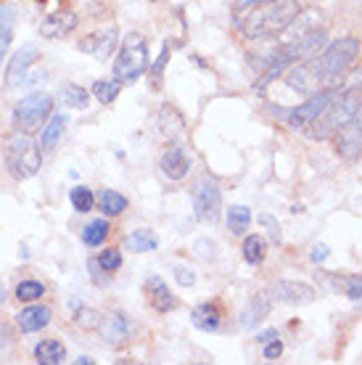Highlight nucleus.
<instances>
[{"label":"nucleus","instance_id":"nucleus-1","mask_svg":"<svg viewBox=\"0 0 362 365\" xmlns=\"http://www.w3.org/2000/svg\"><path fill=\"white\" fill-rule=\"evenodd\" d=\"M296 16H299L296 0H270V3H259V6L238 11L236 27L246 37L259 40V37L281 35Z\"/></svg>","mask_w":362,"mask_h":365},{"label":"nucleus","instance_id":"nucleus-2","mask_svg":"<svg viewBox=\"0 0 362 365\" xmlns=\"http://www.w3.org/2000/svg\"><path fill=\"white\" fill-rule=\"evenodd\" d=\"M362 109V96H360V88H344V91L333 93V98L328 101V106L320 114L317 119L309 125V135L317 138V140H326V138L336 135L338 130H344L349 122H352Z\"/></svg>","mask_w":362,"mask_h":365},{"label":"nucleus","instance_id":"nucleus-3","mask_svg":"<svg viewBox=\"0 0 362 365\" xmlns=\"http://www.w3.org/2000/svg\"><path fill=\"white\" fill-rule=\"evenodd\" d=\"M323 43H326V32H309V35H304L301 40L281 43L278 51L267 58V69H264L262 77H259V83H257V93H264V88H267L278 74H283V69H289L291 64H296L301 58H309L315 51L323 48Z\"/></svg>","mask_w":362,"mask_h":365},{"label":"nucleus","instance_id":"nucleus-4","mask_svg":"<svg viewBox=\"0 0 362 365\" xmlns=\"http://www.w3.org/2000/svg\"><path fill=\"white\" fill-rule=\"evenodd\" d=\"M360 53V40H354V37H341V40H333L331 46L323 51V53L317 56V58H309L312 61V69H315L317 80L323 88H331L336 85L338 77H344L346 69L352 66V61L357 58Z\"/></svg>","mask_w":362,"mask_h":365},{"label":"nucleus","instance_id":"nucleus-5","mask_svg":"<svg viewBox=\"0 0 362 365\" xmlns=\"http://www.w3.org/2000/svg\"><path fill=\"white\" fill-rule=\"evenodd\" d=\"M148 66H151V58H148L145 37L138 35V32H130L122 43L117 61H114V80L117 83H133L140 74L148 72Z\"/></svg>","mask_w":362,"mask_h":365},{"label":"nucleus","instance_id":"nucleus-6","mask_svg":"<svg viewBox=\"0 0 362 365\" xmlns=\"http://www.w3.org/2000/svg\"><path fill=\"white\" fill-rule=\"evenodd\" d=\"M6 167L16 180H27L40 170V146L29 138V133H14L6 140Z\"/></svg>","mask_w":362,"mask_h":365},{"label":"nucleus","instance_id":"nucleus-7","mask_svg":"<svg viewBox=\"0 0 362 365\" xmlns=\"http://www.w3.org/2000/svg\"><path fill=\"white\" fill-rule=\"evenodd\" d=\"M53 111V98L48 93H32L21 98L14 109V128L19 133H35L46 125V119Z\"/></svg>","mask_w":362,"mask_h":365},{"label":"nucleus","instance_id":"nucleus-8","mask_svg":"<svg viewBox=\"0 0 362 365\" xmlns=\"http://www.w3.org/2000/svg\"><path fill=\"white\" fill-rule=\"evenodd\" d=\"M95 329L100 331V339H103L106 344H111V347H122L127 339H130L133 323H130V318H127L125 312L109 310L98 318V326H95Z\"/></svg>","mask_w":362,"mask_h":365},{"label":"nucleus","instance_id":"nucleus-9","mask_svg":"<svg viewBox=\"0 0 362 365\" xmlns=\"http://www.w3.org/2000/svg\"><path fill=\"white\" fill-rule=\"evenodd\" d=\"M193 207H196V217L204 222H214L219 217V207H222V193L214 182H201L196 193H193Z\"/></svg>","mask_w":362,"mask_h":365},{"label":"nucleus","instance_id":"nucleus-10","mask_svg":"<svg viewBox=\"0 0 362 365\" xmlns=\"http://www.w3.org/2000/svg\"><path fill=\"white\" fill-rule=\"evenodd\" d=\"M331 98H333V93H328V91H320V93H315V96H309L307 103H299V106L289 114V128H294V130L309 128L317 119V114L328 106Z\"/></svg>","mask_w":362,"mask_h":365},{"label":"nucleus","instance_id":"nucleus-11","mask_svg":"<svg viewBox=\"0 0 362 365\" xmlns=\"http://www.w3.org/2000/svg\"><path fill=\"white\" fill-rule=\"evenodd\" d=\"M270 297L275 302H283V304H296V307H301V304L315 302V289L309 283H301V281H278L270 289Z\"/></svg>","mask_w":362,"mask_h":365},{"label":"nucleus","instance_id":"nucleus-12","mask_svg":"<svg viewBox=\"0 0 362 365\" xmlns=\"http://www.w3.org/2000/svg\"><path fill=\"white\" fill-rule=\"evenodd\" d=\"M40 58V51L37 46H24L21 51L14 53V58L9 61V69H6V85L9 88H16V85H27V72L29 66Z\"/></svg>","mask_w":362,"mask_h":365},{"label":"nucleus","instance_id":"nucleus-13","mask_svg":"<svg viewBox=\"0 0 362 365\" xmlns=\"http://www.w3.org/2000/svg\"><path fill=\"white\" fill-rule=\"evenodd\" d=\"M117 43H119L117 27H103V29H98V32H93V35L85 37L80 43V51L82 53L98 56V58H106V56L114 53Z\"/></svg>","mask_w":362,"mask_h":365},{"label":"nucleus","instance_id":"nucleus-14","mask_svg":"<svg viewBox=\"0 0 362 365\" xmlns=\"http://www.w3.org/2000/svg\"><path fill=\"white\" fill-rule=\"evenodd\" d=\"M289 88H294V91L301 93V96H315V93L323 91V85H320L315 69H312V61H301V64L289 74Z\"/></svg>","mask_w":362,"mask_h":365},{"label":"nucleus","instance_id":"nucleus-15","mask_svg":"<svg viewBox=\"0 0 362 365\" xmlns=\"http://www.w3.org/2000/svg\"><path fill=\"white\" fill-rule=\"evenodd\" d=\"M145 297H148V302H151V307H154L156 312H170V310H175V304H177V299H175L172 292H170V286H167L159 275H151V278L145 281Z\"/></svg>","mask_w":362,"mask_h":365},{"label":"nucleus","instance_id":"nucleus-16","mask_svg":"<svg viewBox=\"0 0 362 365\" xmlns=\"http://www.w3.org/2000/svg\"><path fill=\"white\" fill-rule=\"evenodd\" d=\"M74 27H77V16H74L72 11H56V14L43 19L40 32H43V37H48V40H58V37L69 35Z\"/></svg>","mask_w":362,"mask_h":365},{"label":"nucleus","instance_id":"nucleus-17","mask_svg":"<svg viewBox=\"0 0 362 365\" xmlns=\"http://www.w3.org/2000/svg\"><path fill=\"white\" fill-rule=\"evenodd\" d=\"M51 307H43V304H29L16 315V326L24 334H35V331H43L51 323Z\"/></svg>","mask_w":362,"mask_h":365},{"label":"nucleus","instance_id":"nucleus-18","mask_svg":"<svg viewBox=\"0 0 362 365\" xmlns=\"http://www.w3.org/2000/svg\"><path fill=\"white\" fill-rule=\"evenodd\" d=\"M338 151L346 159H357L362 154V122L357 117L344 130H338Z\"/></svg>","mask_w":362,"mask_h":365},{"label":"nucleus","instance_id":"nucleus-19","mask_svg":"<svg viewBox=\"0 0 362 365\" xmlns=\"http://www.w3.org/2000/svg\"><path fill=\"white\" fill-rule=\"evenodd\" d=\"M190 170V159L182 148L172 146L170 151H164L162 156V173L170 178V180H182Z\"/></svg>","mask_w":362,"mask_h":365},{"label":"nucleus","instance_id":"nucleus-20","mask_svg":"<svg viewBox=\"0 0 362 365\" xmlns=\"http://www.w3.org/2000/svg\"><path fill=\"white\" fill-rule=\"evenodd\" d=\"M190 323L199 331H217L219 323H222V315H219V307L212 304V302H204L196 310L190 312Z\"/></svg>","mask_w":362,"mask_h":365},{"label":"nucleus","instance_id":"nucleus-21","mask_svg":"<svg viewBox=\"0 0 362 365\" xmlns=\"http://www.w3.org/2000/svg\"><path fill=\"white\" fill-rule=\"evenodd\" d=\"M272 297L267 292H259V294H254V299H252V304L246 307V312H244V318H241V326L244 329H254L257 323L262 318H267L270 315V304H272Z\"/></svg>","mask_w":362,"mask_h":365},{"label":"nucleus","instance_id":"nucleus-22","mask_svg":"<svg viewBox=\"0 0 362 365\" xmlns=\"http://www.w3.org/2000/svg\"><path fill=\"white\" fill-rule=\"evenodd\" d=\"M35 360L40 365H58L66 360V347L56 339H46L35 347Z\"/></svg>","mask_w":362,"mask_h":365},{"label":"nucleus","instance_id":"nucleus-23","mask_svg":"<svg viewBox=\"0 0 362 365\" xmlns=\"http://www.w3.org/2000/svg\"><path fill=\"white\" fill-rule=\"evenodd\" d=\"M14 24H16V9L14 6H0V61L6 58L14 40Z\"/></svg>","mask_w":362,"mask_h":365},{"label":"nucleus","instance_id":"nucleus-24","mask_svg":"<svg viewBox=\"0 0 362 365\" xmlns=\"http://www.w3.org/2000/svg\"><path fill=\"white\" fill-rule=\"evenodd\" d=\"M58 98H61V103H66L69 109H88V103H90V93L85 91V88H80V85H61L58 88Z\"/></svg>","mask_w":362,"mask_h":365},{"label":"nucleus","instance_id":"nucleus-25","mask_svg":"<svg viewBox=\"0 0 362 365\" xmlns=\"http://www.w3.org/2000/svg\"><path fill=\"white\" fill-rule=\"evenodd\" d=\"M252 225V210L244 207V204H238V207H230L227 210V230L233 233V236H244L246 230Z\"/></svg>","mask_w":362,"mask_h":365},{"label":"nucleus","instance_id":"nucleus-26","mask_svg":"<svg viewBox=\"0 0 362 365\" xmlns=\"http://www.w3.org/2000/svg\"><path fill=\"white\" fill-rule=\"evenodd\" d=\"M63 128H66V117H63V114H53L51 122L43 128V140H40L43 151H53L56 143H58V138L63 135Z\"/></svg>","mask_w":362,"mask_h":365},{"label":"nucleus","instance_id":"nucleus-27","mask_svg":"<svg viewBox=\"0 0 362 365\" xmlns=\"http://www.w3.org/2000/svg\"><path fill=\"white\" fill-rule=\"evenodd\" d=\"M125 247L130 252H138V255H143V252H154L159 247V238L151 233V230H135V233H130L125 238Z\"/></svg>","mask_w":362,"mask_h":365},{"label":"nucleus","instance_id":"nucleus-28","mask_svg":"<svg viewBox=\"0 0 362 365\" xmlns=\"http://www.w3.org/2000/svg\"><path fill=\"white\" fill-rule=\"evenodd\" d=\"M267 257V241L262 236H246L244 241V259L249 265H262Z\"/></svg>","mask_w":362,"mask_h":365},{"label":"nucleus","instance_id":"nucleus-29","mask_svg":"<svg viewBox=\"0 0 362 365\" xmlns=\"http://www.w3.org/2000/svg\"><path fill=\"white\" fill-rule=\"evenodd\" d=\"M98 207L106 217H117V215H122L127 210V199L117 191H103L98 196Z\"/></svg>","mask_w":362,"mask_h":365},{"label":"nucleus","instance_id":"nucleus-30","mask_svg":"<svg viewBox=\"0 0 362 365\" xmlns=\"http://www.w3.org/2000/svg\"><path fill=\"white\" fill-rule=\"evenodd\" d=\"M109 222L106 220H93L90 225H85L82 230V241H85V247H100L106 236H109Z\"/></svg>","mask_w":362,"mask_h":365},{"label":"nucleus","instance_id":"nucleus-31","mask_svg":"<svg viewBox=\"0 0 362 365\" xmlns=\"http://www.w3.org/2000/svg\"><path fill=\"white\" fill-rule=\"evenodd\" d=\"M69 199H72V207L77 212H90L93 204H95V196H93V191H90V188H85V185H77V188H72Z\"/></svg>","mask_w":362,"mask_h":365},{"label":"nucleus","instance_id":"nucleus-32","mask_svg":"<svg viewBox=\"0 0 362 365\" xmlns=\"http://www.w3.org/2000/svg\"><path fill=\"white\" fill-rule=\"evenodd\" d=\"M46 294V286L40 281H21L16 286V299L19 302H37Z\"/></svg>","mask_w":362,"mask_h":365},{"label":"nucleus","instance_id":"nucleus-33","mask_svg":"<svg viewBox=\"0 0 362 365\" xmlns=\"http://www.w3.org/2000/svg\"><path fill=\"white\" fill-rule=\"evenodd\" d=\"M119 88H122V83H106V80H100V83H95V88H93V93H95V98L100 101V103H114L119 96Z\"/></svg>","mask_w":362,"mask_h":365},{"label":"nucleus","instance_id":"nucleus-34","mask_svg":"<svg viewBox=\"0 0 362 365\" xmlns=\"http://www.w3.org/2000/svg\"><path fill=\"white\" fill-rule=\"evenodd\" d=\"M259 225L267 230V236H270L272 244H275V247H281V244H283V233H281V225H278V220L264 212V215H259Z\"/></svg>","mask_w":362,"mask_h":365},{"label":"nucleus","instance_id":"nucleus-35","mask_svg":"<svg viewBox=\"0 0 362 365\" xmlns=\"http://www.w3.org/2000/svg\"><path fill=\"white\" fill-rule=\"evenodd\" d=\"M98 265L103 267V270H109V273L119 270V267H122V255H119V249H106V252H100Z\"/></svg>","mask_w":362,"mask_h":365},{"label":"nucleus","instance_id":"nucleus-36","mask_svg":"<svg viewBox=\"0 0 362 365\" xmlns=\"http://www.w3.org/2000/svg\"><path fill=\"white\" fill-rule=\"evenodd\" d=\"M341 286H344V294L349 297V299H354V302L362 299V278H360V275L341 278Z\"/></svg>","mask_w":362,"mask_h":365},{"label":"nucleus","instance_id":"nucleus-37","mask_svg":"<svg viewBox=\"0 0 362 365\" xmlns=\"http://www.w3.org/2000/svg\"><path fill=\"white\" fill-rule=\"evenodd\" d=\"M88 270H90V278H93V283L95 286H109L111 283V275H109V270H103V267L98 265V259H88Z\"/></svg>","mask_w":362,"mask_h":365},{"label":"nucleus","instance_id":"nucleus-38","mask_svg":"<svg viewBox=\"0 0 362 365\" xmlns=\"http://www.w3.org/2000/svg\"><path fill=\"white\" fill-rule=\"evenodd\" d=\"M283 355V341L278 336L264 341V360H278Z\"/></svg>","mask_w":362,"mask_h":365},{"label":"nucleus","instance_id":"nucleus-39","mask_svg":"<svg viewBox=\"0 0 362 365\" xmlns=\"http://www.w3.org/2000/svg\"><path fill=\"white\" fill-rule=\"evenodd\" d=\"M328 257H331V249H328L326 244H312V249H309V259H312L315 265H323Z\"/></svg>","mask_w":362,"mask_h":365},{"label":"nucleus","instance_id":"nucleus-40","mask_svg":"<svg viewBox=\"0 0 362 365\" xmlns=\"http://www.w3.org/2000/svg\"><path fill=\"white\" fill-rule=\"evenodd\" d=\"M175 281L188 289V286L196 283V275H193V270H188V267H175Z\"/></svg>","mask_w":362,"mask_h":365},{"label":"nucleus","instance_id":"nucleus-41","mask_svg":"<svg viewBox=\"0 0 362 365\" xmlns=\"http://www.w3.org/2000/svg\"><path fill=\"white\" fill-rule=\"evenodd\" d=\"M98 318H100V315H95L93 310H80V312H77V323H80V326H85V329H95V326H98Z\"/></svg>","mask_w":362,"mask_h":365},{"label":"nucleus","instance_id":"nucleus-42","mask_svg":"<svg viewBox=\"0 0 362 365\" xmlns=\"http://www.w3.org/2000/svg\"><path fill=\"white\" fill-rule=\"evenodd\" d=\"M11 344V329L6 323H0V349H6Z\"/></svg>","mask_w":362,"mask_h":365},{"label":"nucleus","instance_id":"nucleus-43","mask_svg":"<svg viewBox=\"0 0 362 365\" xmlns=\"http://www.w3.org/2000/svg\"><path fill=\"white\" fill-rule=\"evenodd\" d=\"M167 61H170V48H164L162 56H159V61L154 64V74H156V77L162 74V69H164V64H167Z\"/></svg>","mask_w":362,"mask_h":365},{"label":"nucleus","instance_id":"nucleus-44","mask_svg":"<svg viewBox=\"0 0 362 365\" xmlns=\"http://www.w3.org/2000/svg\"><path fill=\"white\" fill-rule=\"evenodd\" d=\"M275 336H278V331H264V334H259V336H257V341H262V344H264V341H270V339H275Z\"/></svg>","mask_w":362,"mask_h":365},{"label":"nucleus","instance_id":"nucleus-45","mask_svg":"<svg viewBox=\"0 0 362 365\" xmlns=\"http://www.w3.org/2000/svg\"><path fill=\"white\" fill-rule=\"evenodd\" d=\"M259 3H270V0H244V3H241V6H238V11L252 9V6H259Z\"/></svg>","mask_w":362,"mask_h":365},{"label":"nucleus","instance_id":"nucleus-46","mask_svg":"<svg viewBox=\"0 0 362 365\" xmlns=\"http://www.w3.org/2000/svg\"><path fill=\"white\" fill-rule=\"evenodd\" d=\"M6 302V286H3V281H0V304Z\"/></svg>","mask_w":362,"mask_h":365},{"label":"nucleus","instance_id":"nucleus-47","mask_svg":"<svg viewBox=\"0 0 362 365\" xmlns=\"http://www.w3.org/2000/svg\"><path fill=\"white\" fill-rule=\"evenodd\" d=\"M77 363H80V365H93V357H80Z\"/></svg>","mask_w":362,"mask_h":365},{"label":"nucleus","instance_id":"nucleus-48","mask_svg":"<svg viewBox=\"0 0 362 365\" xmlns=\"http://www.w3.org/2000/svg\"><path fill=\"white\" fill-rule=\"evenodd\" d=\"M357 119H360V122H362V109H360V114H357Z\"/></svg>","mask_w":362,"mask_h":365},{"label":"nucleus","instance_id":"nucleus-49","mask_svg":"<svg viewBox=\"0 0 362 365\" xmlns=\"http://www.w3.org/2000/svg\"><path fill=\"white\" fill-rule=\"evenodd\" d=\"M37 3H46V0H37Z\"/></svg>","mask_w":362,"mask_h":365}]
</instances>
